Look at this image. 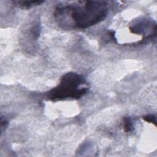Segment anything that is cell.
Segmentation results:
<instances>
[{"label": "cell", "mask_w": 157, "mask_h": 157, "mask_svg": "<svg viewBox=\"0 0 157 157\" xmlns=\"http://www.w3.org/2000/svg\"><path fill=\"white\" fill-rule=\"evenodd\" d=\"M75 25L85 28L103 20L107 14V4L104 1H85L83 7H67Z\"/></svg>", "instance_id": "1"}, {"label": "cell", "mask_w": 157, "mask_h": 157, "mask_svg": "<svg viewBox=\"0 0 157 157\" xmlns=\"http://www.w3.org/2000/svg\"><path fill=\"white\" fill-rule=\"evenodd\" d=\"M43 1H18V3L21 6H23L25 8L30 7L33 5H38L42 3Z\"/></svg>", "instance_id": "4"}, {"label": "cell", "mask_w": 157, "mask_h": 157, "mask_svg": "<svg viewBox=\"0 0 157 157\" xmlns=\"http://www.w3.org/2000/svg\"><path fill=\"white\" fill-rule=\"evenodd\" d=\"M123 123H124V129L126 132H131L133 130V125L132 124V121L129 117H124L123 118Z\"/></svg>", "instance_id": "3"}, {"label": "cell", "mask_w": 157, "mask_h": 157, "mask_svg": "<svg viewBox=\"0 0 157 157\" xmlns=\"http://www.w3.org/2000/svg\"><path fill=\"white\" fill-rule=\"evenodd\" d=\"M85 83V80L82 75L74 72L67 73L62 77L58 86L49 92L48 98L52 101L69 98L79 99L88 91L87 88L80 87Z\"/></svg>", "instance_id": "2"}, {"label": "cell", "mask_w": 157, "mask_h": 157, "mask_svg": "<svg viewBox=\"0 0 157 157\" xmlns=\"http://www.w3.org/2000/svg\"><path fill=\"white\" fill-rule=\"evenodd\" d=\"M143 119L148 123H153L155 126L156 125V117L155 115L150 114V115H147L143 117Z\"/></svg>", "instance_id": "5"}]
</instances>
